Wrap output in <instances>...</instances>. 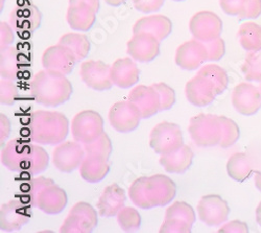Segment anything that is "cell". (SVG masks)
Here are the masks:
<instances>
[{"label": "cell", "mask_w": 261, "mask_h": 233, "mask_svg": "<svg viewBox=\"0 0 261 233\" xmlns=\"http://www.w3.org/2000/svg\"><path fill=\"white\" fill-rule=\"evenodd\" d=\"M33 142V141H32ZM14 138L2 150L3 165L11 172L36 176L46 171L49 164V155L39 144Z\"/></svg>", "instance_id": "6da1fadb"}, {"label": "cell", "mask_w": 261, "mask_h": 233, "mask_svg": "<svg viewBox=\"0 0 261 233\" xmlns=\"http://www.w3.org/2000/svg\"><path fill=\"white\" fill-rule=\"evenodd\" d=\"M177 195V185L169 177L157 174L136 179L128 188V196L140 209L149 210L169 204Z\"/></svg>", "instance_id": "7a4b0ae2"}, {"label": "cell", "mask_w": 261, "mask_h": 233, "mask_svg": "<svg viewBox=\"0 0 261 233\" xmlns=\"http://www.w3.org/2000/svg\"><path fill=\"white\" fill-rule=\"evenodd\" d=\"M73 87L66 74L43 69L37 72L31 82V93L36 102L54 108L71 98Z\"/></svg>", "instance_id": "3957f363"}, {"label": "cell", "mask_w": 261, "mask_h": 233, "mask_svg": "<svg viewBox=\"0 0 261 233\" xmlns=\"http://www.w3.org/2000/svg\"><path fill=\"white\" fill-rule=\"evenodd\" d=\"M67 116L58 111L38 110L33 112L28 120L30 140L42 145H58L69 133Z\"/></svg>", "instance_id": "277c9868"}, {"label": "cell", "mask_w": 261, "mask_h": 233, "mask_svg": "<svg viewBox=\"0 0 261 233\" xmlns=\"http://www.w3.org/2000/svg\"><path fill=\"white\" fill-rule=\"evenodd\" d=\"M191 140L200 147L220 145L222 139L221 121L217 115L201 113L191 117L188 125Z\"/></svg>", "instance_id": "5b68a950"}, {"label": "cell", "mask_w": 261, "mask_h": 233, "mask_svg": "<svg viewBox=\"0 0 261 233\" xmlns=\"http://www.w3.org/2000/svg\"><path fill=\"white\" fill-rule=\"evenodd\" d=\"M184 145L180 125L175 122L162 121L149 134V146L159 155H165L179 150Z\"/></svg>", "instance_id": "8992f818"}, {"label": "cell", "mask_w": 261, "mask_h": 233, "mask_svg": "<svg viewBox=\"0 0 261 233\" xmlns=\"http://www.w3.org/2000/svg\"><path fill=\"white\" fill-rule=\"evenodd\" d=\"M98 224L97 213L93 206L86 202H77L63 222L62 233H91Z\"/></svg>", "instance_id": "52a82bcc"}, {"label": "cell", "mask_w": 261, "mask_h": 233, "mask_svg": "<svg viewBox=\"0 0 261 233\" xmlns=\"http://www.w3.org/2000/svg\"><path fill=\"white\" fill-rule=\"evenodd\" d=\"M103 125V119L98 112L94 110H83L71 121L73 139L81 144L89 143L105 132Z\"/></svg>", "instance_id": "ba28073f"}, {"label": "cell", "mask_w": 261, "mask_h": 233, "mask_svg": "<svg viewBox=\"0 0 261 233\" xmlns=\"http://www.w3.org/2000/svg\"><path fill=\"white\" fill-rule=\"evenodd\" d=\"M42 22V13L29 0H20L10 14V24L20 36L32 35Z\"/></svg>", "instance_id": "9c48e42d"}, {"label": "cell", "mask_w": 261, "mask_h": 233, "mask_svg": "<svg viewBox=\"0 0 261 233\" xmlns=\"http://www.w3.org/2000/svg\"><path fill=\"white\" fill-rule=\"evenodd\" d=\"M189 31L193 39L207 43L221 37L223 21L213 12L201 11L191 17L189 21Z\"/></svg>", "instance_id": "30bf717a"}, {"label": "cell", "mask_w": 261, "mask_h": 233, "mask_svg": "<svg viewBox=\"0 0 261 233\" xmlns=\"http://www.w3.org/2000/svg\"><path fill=\"white\" fill-rule=\"evenodd\" d=\"M199 219L209 227H217L225 223L230 216V206L219 195L202 197L197 206Z\"/></svg>", "instance_id": "8fae6325"}, {"label": "cell", "mask_w": 261, "mask_h": 233, "mask_svg": "<svg viewBox=\"0 0 261 233\" xmlns=\"http://www.w3.org/2000/svg\"><path fill=\"white\" fill-rule=\"evenodd\" d=\"M86 152L77 141H63L53 151V163L62 173H72L80 168Z\"/></svg>", "instance_id": "7c38bea8"}, {"label": "cell", "mask_w": 261, "mask_h": 233, "mask_svg": "<svg viewBox=\"0 0 261 233\" xmlns=\"http://www.w3.org/2000/svg\"><path fill=\"white\" fill-rule=\"evenodd\" d=\"M110 68L111 66L102 61H85L80 67V76L87 87L95 91H106L113 86Z\"/></svg>", "instance_id": "4fadbf2b"}, {"label": "cell", "mask_w": 261, "mask_h": 233, "mask_svg": "<svg viewBox=\"0 0 261 233\" xmlns=\"http://www.w3.org/2000/svg\"><path fill=\"white\" fill-rule=\"evenodd\" d=\"M108 118L112 128L119 133L136 130L142 119L138 109L129 100L115 102L109 110Z\"/></svg>", "instance_id": "5bb4252c"}, {"label": "cell", "mask_w": 261, "mask_h": 233, "mask_svg": "<svg viewBox=\"0 0 261 233\" xmlns=\"http://www.w3.org/2000/svg\"><path fill=\"white\" fill-rule=\"evenodd\" d=\"M25 201L11 200L0 208V229L6 232L18 231L31 221V210Z\"/></svg>", "instance_id": "9a60e30c"}, {"label": "cell", "mask_w": 261, "mask_h": 233, "mask_svg": "<svg viewBox=\"0 0 261 233\" xmlns=\"http://www.w3.org/2000/svg\"><path fill=\"white\" fill-rule=\"evenodd\" d=\"M176 64L184 70H197L208 61V51L204 42L192 39L184 42L176 51Z\"/></svg>", "instance_id": "2e32d148"}, {"label": "cell", "mask_w": 261, "mask_h": 233, "mask_svg": "<svg viewBox=\"0 0 261 233\" xmlns=\"http://www.w3.org/2000/svg\"><path fill=\"white\" fill-rule=\"evenodd\" d=\"M232 103L235 110L245 116H252L261 109V93L251 83H241L233 89Z\"/></svg>", "instance_id": "e0dca14e"}, {"label": "cell", "mask_w": 261, "mask_h": 233, "mask_svg": "<svg viewBox=\"0 0 261 233\" xmlns=\"http://www.w3.org/2000/svg\"><path fill=\"white\" fill-rule=\"evenodd\" d=\"M160 42L148 34H134L126 44L128 56L140 63L154 61L160 54Z\"/></svg>", "instance_id": "ac0fdd59"}, {"label": "cell", "mask_w": 261, "mask_h": 233, "mask_svg": "<svg viewBox=\"0 0 261 233\" xmlns=\"http://www.w3.org/2000/svg\"><path fill=\"white\" fill-rule=\"evenodd\" d=\"M74 54L66 46L57 44L48 47L42 55V65L45 69L70 74L77 63Z\"/></svg>", "instance_id": "d6986e66"}, {"label": "cell", "mask_w": 261, "mask_h": 233, "mask_svg": "<svg viewBox=\"0 0 261 233\" xmlns=\"http://www.w3.org/2000/svg\"><path fill=\"white\" fill-rule=\"evenodd\" d=\"M128 100L138 109L142 119L153 117L160 111V97L153 85H138L129 92Z\"/></svg>", "instance_id": "ffe728a7"}, {"label": "cell", "mask_w": 261, "mask_h": 233, "mask_svg": "<svg viewBox=\"0 0 261 233\" xmlns=\"http://www.w3.org/2000/svg\"><path fill=\"white\" fill-rule=\"evenodd\" d=\"M216 95L214 85L203 75L197 73L186 83L185 96L195 107H206L215 99Z\"/></svg>", "instance_id": "44dd1931"}, {"label": "cell", "mask_w": 261, "mask_h": 233, "mask_svg": "<svg viewBox=\"0 0 261 233\" xmlns=\"http://www.w3.org/2000/svg\"><path fill=\"white\" fill-rule=\"evenodd\" d=\"M110 75L113 85L126 89L133 87L139 81L140 70L136 64V61L132 58L117 59L110 68Z\"/></svg>", "instance_id": "7402d4cb"}, {"label": "cell", "mask_w": 261, "mask_h": 233, "mask_svg": "<svg viewBox=\"0 0 261 233\" xmlns=\"http://www.w3.org/2000/svg\"><path fill=\"white\" fill-rule=\"evenodd\" d=\"M126 200L124 189L117 183L108 185L103 190L97 202V210L100 217L112 218L118 215L124 207Z\"/></svg>", "instance_id": "603a6c76"}, {"label": "cell", "mask_w": 261, "mask_h": 233, "mask_svg": "<svg viewBox=\"0 0 261 233\" xmlns=\"http://www.w3.org/2000/svg\"><path fill=\"white\" fill-rule=\"evenodd\" d=\"M67 203L68 197L66 192L54 183L42 190L34 207H37L47 215H58L65 209Z\"/></svg>", "instance_id": "cb8c5ba5"}, {"label": "cell", "mask_w": 261, "mask_h": 233, "mask_svg": "<svg viewBox=\"0 0 261 233\" xmlns=\"http://www.w3.org/2000/svg\"><path fill=\"white\" fill-rule=\"evenodd\" d=\"M172 32V22L163 15H150L137 20L133 27V34H148L159 41L166 39Z\"/></svg>", "instance_id": "d4e9b609"}, {"label": "cell", "mask_w": 261, "mask_h": 233, "mask_svg": "<svg viewBox=\"0 0 261 233\" xmlns=\"http://www.w3.org/2000/svg\"><path fill=\"white\" fill-rule=\"evenodd\" d=\"M193 157L194 154L191 147L184 144L175 152L160 155L159 162L169 174H183L190 168Z\"/></svg>", "instance_id": "484cf974"}, {"label": "cell", "mask_w": 261, "mask_h": 233, "mask_svg": "<svg viewBox=\"0 0 261 233\" xmlns=\"http://www.w3.org/2000/svg\"><path fill=\"white\" fill-rule=\"evenodd\" d=\"M110 172V164L108 159L99 156L86 155L81 166V177L89 183H98L102 181Z\"/></svg>", "instance_id": "4316f807"}, {"label": "cell", "mask_w": 261, "mask_h": 233, "mask_svg": "<svg viewBox=\"0 0 261 233\" xmlns=\"http://www.w3.org/2000/svg\"><path fill=\"white\" fill-rule=\"evenodd\" d=\"M24 67L22 54L16 46H9L0 50V75L2 79L16 80Z\"/></svg>", "instance_id": "83f0119b"}, {"label": "cell", "mask_w": 261, "mask_h": 233, "mask_svg": "<svg viewBox=\"0 0 261 233\" xmlns=\"http://www.w3.org/2000/svg\"><path fill=\"white\" fill-rule=\"evenodd\" d=\"M97 12L88 5L69 6L66 19L69 27L79 32L89 31L96 22Z\"/></svg>", "instance_id": "f1b7e54d"}, {"label": "cell", "mask_w": 261, "mask_h": 233, "mask_svg": "<svg viewBox=\"0 0 261 233\" xmlns=\"http://www.w3.org/2000/svg\"><path fill=\"white\" fill-rule=\"evenodd\" d=\"M227 172L233 180L244 182L254 173L253 161L246 153H235L228 160Z\"/></svg>", "instance_id": "f546056e"}, {"label": "cell", "mask_w": 261, "mask_h": 233, "mask_svg": "<svg viewBox=\"0 0 261 233\" xmlns=\"http://www.w3.org/2000/svg\"><path fill=\"white\" fill-rule=\"evenodd\" d=\"M238 41L242 47L249 53L261 50V27L254 22L242 24L237 33Z\"/></svg>", "instance_id": "4dcf8cb0"}, {"label": "cell", "mask_w": 261, "mask_h": 233, "mask_svg": "<svg viewBox=\"0 0 261 233\" xmlns=\"http://www.w3.org/2000/svg\"><path fill=\"white\" fill-rule=\"evenodd\" d=\"M59 44L69 48L79 62L87 58L91 48L88 37L80 33H67L63 35L59 40Z\"/></svg>", "instance_id": "1f68e13d"}, {"label": "cell", "mask_w": 261, "mask_h": 233, "mask_svg": "<svg viewBox=\"0 0 261 233\" xmlns=\"http://www.w3.org/2000/svg\"><path fill=\"white\" fill-rule=\"evenodd\" d=\"M198 74L203 75L214 85L217 95L222 94L228 88V85H229L228 73L224 68H222L219 65H215V64L204 65L199 69Z\"/></svg>", "instance_id": "d6a6232c"}, {"label": "cell", "mask_w": 261, "mask_h": 233, "mask_svg": "<svg viewBox=\"0 0 261 233\" xmlns=\"http://www.w3.org/2000/svg\"><path fill=\"white\" fill-rule=\"evenodd\" d=\"M168 220H177L193 226L197 216H195L194 209L186 202L178 201L171 204L165 211V218Z\"/></svg>", "instance_id": "836d02e7"}, {"label": "cell", "mask_w": 261, "mask_h": 233, "mask_svg": "<svg viewBox=\"0 0 261 233\" xmlns=\"http://www.w3.org/2000/svg\"><path fill=\"white\" fill-rule=\"evenodd\" d=\"M83 146L86 152V155L99 156L106 159H109V157L111 156L113 151L112 141L110 137H109L105 132L93 141L83 144Z\"/></svg>", "instance_id": "e575fe53"}, {"label": "cell", "mask_w": 261, "mask_h": 233, "mask_svg": "<svg viewBox=\"0 0 261 233\" xmlns=\"http://www.w3.org/2000/svg\"><path fill=\"white\" fill-rule=\"evenodd\" d=\"M219 118L222 128V139L220 146L223 147V149H228V147L234 145L238 141L241 131H239L237 123L231 118L224 115L219 116Z\"/></svg>", "instance_id": "d590c367"}, {"label": "cell", "mask_w": 261, "mask_h": 233, "mask_svg": "<svg viewBox=\"0 0 261 233\" xmlns=\"http://www.w3.org/2000/svg\"><path fill=\"white\" fill-rule=\"evenodd\" d=\"M117 222L124 232H135L140 229L141 217L135 208L123 207L117 215Z\"/></svg>", "instance_id": "8d00e7d4"}, {"label": "cell", "mask_w": 261, "mask_h": 233, "mask_svg": "<svg viewBox=\"0 0 261 233\" xmlns=\"http://www.w3.org/2000/svg\"><path fill=\"white\" fill-rule=\"evenodd\" d=\"M54 183H55L54 180L45 177H38L30 180L27 184H24L22 188L24 197H25L24 201L34 207V204L42 190Z\"/></svg>", "instance_id": "74e56055"}, {"label": "cell", "mask_w": 261, "mask_h": 233, "mask_svg": "<svg viewBox=\"0 0 261 233\" xmlns=\"http://www.w3.org/2000/svg\"><path fill=\"white\" fill-rule=\"evenodd\" d=\"M242 71L247 81L259 82L261 79V57L257 53H249L242 66Z\"/></svg>", "instance_id": "f35d334b"}, {"label": "cell", "mask_w": 261, "mask_h": 233, "mask_svg": "<svg viewBox=\"0 0 261 233\" xmlns=\"http://www.w3.org/2000/svg\"><path fill=\"white\" fill-rule=\"evenodd\" d=\"M19 96V89L14 80L2 79L0 81V102L3 105H14Z\"/></svg>", "instance_id": "ab89813d"}, {"label": "cell", "mask_w": 261, "mask_h": 233, "mask_svg": "<svg viewBox=\"0 0 261 233\" xmlns=\"http://www.w3.org/2000/svg\"><path fill=\"white\" fill-rule=\"evenodd\" d=\"M160 97V111L169 110L176 102V92L165 83L153 84Z\"/></svg>", "instance_id": "60d3db41"}, {"label": "cell", "mask_w": 261, "mask_h": 233, "mask_svg": "<svg viewBox=\"0 0 261 233\" xmlns=\"http://www.w3.org/2000/svg\"><path fill=\"white\" fill-rule=\"evenodd\" d=\"M205 45L208 51V61H220L226 53L225 41L221 37L207 42Z\"/></svg>", "instance_id": "b9f144b4"}, {"label": "cell", "mask_w": 261, "mask_h": 233, "mask_svg": "<svg viewBox=\"0 0 261 233\" xmlns=\"http://www.w3.org/2000/svg\"><path fill=\"white\" fill-rule=\"evenodd\" d=\"M192 226L177 220L164 219L163 224L160 227V233H189Z\"/></svg>", "instance_id": "7bdbcfd3"}, {"label": "cell", "mask_w": 261, "mask_h": 233, "mask_svg": "<svg viewBox=\"0 0 261 233\" xmlns=\"http://www.w3.org/2000/svg\"><path fill=\"white\" fill-rule=\"evenodd\" d=\"M249 2L250 0H220V6L227 15L239 16Z\"/></svg>", "instance_id": "ee69618b"}, {"label": "cell", "mask_w": 261, "mask_h": 233, "mask_svg": "<svg viewBox=\"0 0 261 233\" xmlns=\"http://www.w3.org/2000/svg\"><path fill=\"white\" fill-rule=\"evenodd\" d=\"M165 0H133L134 8L141 13L149 14L161 10Z\"/></svg>", "instance_id": "f6af8a7d"}, {"label": "cell", "mask_w": 261, "mask_h": 233, "mask_svg": "<svg viewBox=\"0 0 261 233\" xmlns=\"http://www.w3.org/2000/svg\"><path fill=\"white\" fill-rule=\"evenodd\" d=\"M14 32V29L8 22H0V50L13 44L15 40Z\"/></svg>", "instance_id": "bcb514c9"}, {"label": "cell", "mask_w": 261, "mask_h": 233, "mask_svg": "<svg viewBox=\"0 0 261 233\" xmlns=\"http://www.w3.org/2000/svg\"><path fill=\"white\" fill-rule=\"evenodd\" d=\"M261 15V0H250L238 17L241 19H256Z\"/></svg>", "instance_id": "7dc6e473"}, {"label": "cell", "mask_w": 261, "mask_h": 233, "mask_svg": "<svg viewBox=\"0 0 261 233\" xmlns=\"http://www.w3.org/2000/svg\"><path fill=\"white\" fill-rule=\"evenodd\" d=\"M219 232L220 233H248L249 227L245 222L235 220L225 224L222 228H220Z\"/></svg>", "instance_id": "c3c4849f"}, {"label": "cell", "mask_w": 261, "mask_h": 233, "mask_svg": "<svg viewBox=\"0 0 261 233\" xmlns=\"http://www.w3.org/2000/svg\"><path fill=\"white\" fill-rule=\"evenodd\" d=\"M11 122L7 115L0 114V142L2 146H5V142L11 134Z\"/></svg>", "instance_id": "681fc988"}, {"label": "cell", "mask_w": 261, "mask_h": 233, "mask_svg": "<svg viewBox=\"0 0 261 233\" xmlns=\"http://www.w3.org/2000/svg\"><path fill=\"white\" fill-rule=\"evenodd\" d=\"M81 4L90 6L96 12H98L99 8H100L99 0H69V6H75V5H81Z\"/></svg>", "instance_id": "f907efd6"}, {"label": "cell", "mask_w": 261, "mask_h": 233, "mask_svg": "<svg viewBox=\"0 0 261 233\" xmlns=\"http://www.w3.org/2000/svg\"><path fill=\"white\" fill-rule=\"evenodd\" d=\"M254 182H255V186L257 187V189L259 190V192H261V169H257V171L255 172Z\"/></svg>", "instance_id": "816d5d0a"}, {"label": "cell", "mask_w": 261, "mask_h": 233, "mask_svg": "<svg viewBox=\"0 0 261 233\" xmlns=\"http://www.w3.org/2000/svg\"><path fill=\"white\" fill-rule=\"evenodd\" d=\"M106 4H108L109 6L112 7H119L121 5H123L124 3H126L127 0H105Z\"/></svg>", "instance_id": "f5cc1de1"}, {"label": "cell", "mask_w": 261, "mask_h": 233, "mask_svg": "<svg viewBox=\"0 0 261 233\" xmlns=\"http://www.w3.org/2000/svg\"><path fill=\"white\" fill-rule=\"evenodd\" d=\"M256 221L259 224V226L261 227V202L259 203V205L256 209Z\"/></svg>", "instance_id": "db71d44e"}, {"label": "cell", "mask_w": 261, "mask_h": 233, "mask_svg": "<svg viewBox=\"0 0 261 233\" xmlns=\"http://www.w3.org/2000/svg\"><path fill=\"white\" fill-rule=\"evenodd\" d=\"M259 91H260V93H261V79H260V81H259Z\"/></svg>", "instance_id": "11a10c76"}, {"label": "cell", "mask_w": 261, "mask_h": 233, "mask_svg": "<svg viewBox=\"0 0 261 233\" xmlns=\"http://www.w3.org/2000/svg\"><path fill=\"white\" fill-rule=\"evenodd\" d=\"M4 4H5V0H2V11L4 9Z\"/></svg>", "instance_id": "9f6ffc18"}, {"label": "cell", "mask_w": 261, "mask_h": 233, "mask_svg": "<svg viewBox=\"0 0 261 233\" xmlns=\"http://www.w3.org/2000/svg\"><path fill=\"white\" fill-rule=\"evenodd\" d=\"M173 2H185V0H173Z\"/></svg>", "instance_id": "6f0895ef"}]
</instances>
